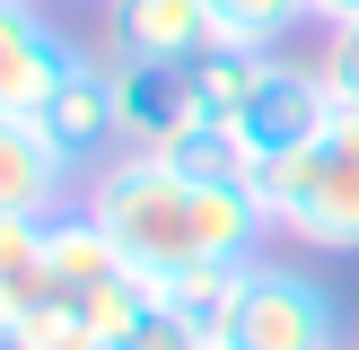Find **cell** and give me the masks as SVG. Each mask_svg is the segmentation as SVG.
<instances>
[{
    "instance_id": "obj_14",
    "label": "cell",
    "mask_w": 359,
    "mask_h": 350,
    "mask_svg": "<svg viewBox=\"0 0 359 350\" xmlns=\"http://www.w3.org/2000/svg\"><path fill=\"white\" fill-rule=\"evenodd\" d=\"M316 70H325V88L342 97V114H359V18H351V27H325Z\"/></svg>"
},
{
    "instance_id": "obj_12",
    "label": "cell",
    "mask_w": 359,
    "mask_h": 350,
    "mask_svg": "<svg viewBox=\"0 0 359 350\" xmlns=\"http://www.w3.org/2000/svg\"><path fill=\"white\" fill-rule=\"evenodd\" d=\"M210 18H219V35H237V44H272L280 35H298L316 18V0H210Z\"/></svg>"
},
{
    "instance_id": "obj_5",
    "label": "cell",
    "mask_w": 359,
    "mask_h": 350,
    "mask_svg": "<svg viewBox=\"0 0 359 350\" xmlns=\"http://www.w3.org/2000/svg\"><path fill=\"white\" fill-rule=\"evenodd\" d=\"M35 132L53 140V158H62L70 175H97L114 167L123 149H132V132H123V88H114V62H79L62 88H53V105L35 114Z\"/></svg>"
},
{
    "instance_id": "obj_2",
    "label": "cell",
    "mask_w": 359,
    "mask_h": 350,
    "mask_svg": "<svg viewBox=\"0 0 359 350\" xmlns=\"http://www.w3.org/2000/svg\"><path fill=\"white\" fill-rule=\"evenodd\" d=\"M263 210L280 237H298L307 254H359V114H333V132H316L298 158L255 175Z\"/></svg>"
},
{
    "instance_id": "obj_15",
    "label": "cell",
    "mask_w": 359,
    "mask_h": 350,
    "mask_svg": "<svg viewBox=\"0 0 359 350\" xmlns=\"http://www.w3.org/2000/svg\"><path fill=\"white\" fill-rule=\"evenodd\" d=\"M359 18V0H316V27H351Z\"/></svg>"
},
{
    "instance_id": "obj_7",
    "label": "cell",
    "mask_w": 359,
    "mask_h": 350,
    "mask_svg": "<svg viewBox=\"0 0 359 350\" xmlns=\"http://www.w3.org/2000/svg\"><path fill=\"white\" fill-rule=\"evenodd\" d=\"M210 44V0H105V62H193Z\"/></svg>"
},
{
    "instance_id": "obj_13",
    "label": "cell",
    "mask_w": 359,
    "mask_h": 350,
    "mask_svg": "<svg viewBox=\"0 0 359 350\" xmlns=\"http://www.w3.org/2000/svg\"><path fill=\"white\" fill-rule=\"evenodd\" d=\"M114 350H210V332L193 324V315H175L167 298H149V315H140V324L123 332Z\"/></svg>"
},
{
    "instance_id": "obj_1",
    "label": "cell",
    "mask_w": 359,
    "mask_h": 350,
    "mask_svg": "<svg viewBox=\"0 0 359 350\" xmlns=\"http://www.w3.org/2000/svg\"><path fill=\"white\" fill-rule=\"evenodd\" d=\"M79 202L97 210V227L123 245V262H132L149 289H167V280H184V272H210V262L245 272V262H263L272 237H280L255 184L184 175L158 149H123L114 167H97L79 184Z\"/></svg>"
},
{
    "instance_id": "obj_16",
    "label": "cell",
    "mask_w": 359,
    "mask_h": 350,
    "mask_svg": "<svg viewBox=\"0 0 359 350\" xmlns=\"http://www.w3.org/2000/svg\"><path fill=\"white\" fill-rule=\"evenodd\" d=\"M351 350H359V332H351Z\"/></svg>"
},
{
    "instance_id": "obj_9",
    "label": "cell",
    "mask_w": 359,
    "mask_h": 350,
    "mask_svg": "<svg viewBox=\"0 0 359 350\" xmlns=\"http://www.w3.org/2000/svg\"><path fill=\"white\" fill-rule=\"evenodd\" d=\"M79 175L53 158V140L27 114H0V219H53V210L79 202Z\"/></svg>"
},
{
    "instance_id": "obj_6",
    "label": "cell",
    "mask_w": 359,
    "mask_h": 350,
    "mask_svg": "<svg viewBox=\"0 0 359 350\" xmlns=\"http://www.w3.org/2000/svg\"><path fill=\"white\" fill-rule=\"evenodd\" d=\"M79 62H88V52L44 18V0H0V114H27L35 122L53 105V88H62Z\"/></svg>"
},
{
    "instance_id": "obj_11",
    "label": "cell",
    "mask_w": 359,
    "mask_h": 350,
    "mask_svg": "<svg viewBox=\"0 0 359 350\" xmlns=\"http://www.w3.org/2000/svg\"><path fill=\"white\" fill-rule=\"evenodd\" d=\"M263 70H272V44H237V35H219L210 52H193V88H202V114H210V122H228Z\"/></svg>"
},
{
    "instance_id": "obj_4",
    "label": "cell",
    "mask_w": 359,
    "mask_h": 350,
    "mask_svg": "<svg viewBox=\"0 0 359 350\" xmlns=\"http://www.w3.org/2000/svg\"><path fill=\"white\" fill-rule=\"evenodd\" d=\"M333 114H342V97L325 88V70L272 52V70H263V79L245 88V105L228 114V140H237L245 167L263 175V167H280V158H298L316 132H333Z\"/></svg>"
},
{
    "instance_id": "obj_3",
    "label": "cell",
    "mask_w": 359,
    "mask_h": 350,
    "mask_svg": "<svg viewBox=\"0 0 359 350\" xmlns=\"http://www.w3.org/2000/svg\"><path fill=\"white\" fill-rule=\"evenodd\" d=\"M210 350H351L342 298L316 272L263 254V262L237 272V298H228L219 324H210Z\"/></svg>"
},
{
    "instance_id": "obj_8",
    "label": "cell",
    "mask_w": 359,
    "mask_h": 350,
    "mask_svg": "<svg viewBox=\"0 0 359 350\" xmlns=\"http://www.w3.org/2000/svg\"><path fill=\"white\" fill-rule=\"evenodd\" d=\"M123 88V132L132 149H175L184 132H202V88H193V62H114Z\"/></svg>"
},
{
    "instance_id": "obj_10",
    "label": "cell",
    "mask_w": 359,
    "mask_h": 350,
    "mask_svg": "<svg viewBox=\"0 0 359 350\" xmlns=\"http://www.w3.org/2000/svg\"><path fill=\"white\" fill-rule=\"evenodd\" d=\"M53 289H62V280H53L44 219H0V342H9V332L27 324Z\"/></svg>"
}]
</instances>
